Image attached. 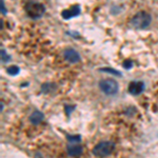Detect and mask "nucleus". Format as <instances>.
I'll return each instance as SVG.
<instances>
[{
  "label": "nucleus",
  "instance_id": "4",
  "mask_svg": "<svg viewBox=\"0 0 158 158\" xmlns=\"http://www.w3.org/2000/svg\"><path fill=\"white\" fill-rule=\"evenodd\" d=\"M99 88L106 95H115L118 92L119 85L116 80L114 79H102L99 82Z\"/></svg>",
  "mask_w": 158,
  "mask_h": 158
},
{
  "label": "nucleus",
  "instance_id": "7",
  "mask_svg": "<svg viewBox=\"0 0 158 158\" xmlns=\"http://www.w3.org/2000/svg\"><path fill=\"white\" fill-rule=\"evenodd\" d=\"M67 152L71 157H79L83 152V149L79 144H70L67 148Z\"/></svg>",
  "mask_w": 158,
  "mask_h": 158
},
{
  "label": "nucleus",
  "instance_id": "5",
  "mask_svg": "<svg viewBox=\"0 0 158 158\" xmlns=\"http://www.w3.org/2000/svg\"><path fill=\"white\" fill-rule=\"evenodd\" d=\"M144 90V83L142 81H131L129 83V93L134 96L141 94Z\"/></svg>",
  "mask_w": 158,
  "mask_h": 158
},
{
  "label": "nucleus",
  "instance_id": "2",
  "mask_svg": "<svg viewBox=\"0 0 158 158\" xmlns=\"http://www.w3.org/2000/svg\"><path fill=\"white\" fill-rule=\"evenodd\" d=\"M115 144L112 141H100L93 149V154L97 157H106L113 153Z\"/></svg>",
  "mask_w": 158,
  "mask_h": 158
},
{
  "label": "nucleus",
  "instance_id": "3",
  "mask_svg": "<svg viewBox=\"0 0 158 158\" xmlns=\"http://www.w3.org/2000/svg\"><path fill=\"white\" fill-rule=\"evenodd\" d=\"M44 11H45L44 6L39 3V2L30 1L25 4V12H27V14L33 19L40 18V17L44 14Z\"/></svg>",
  "mask_w": 158,
  "mask_h": 158
},
{
  "label": "nucleus",
  "instance_id": "14",
  "mask_svg": "<svg viewBox=\"0 0 158 158\" xmlns=\"http://www.w3.org/2000/svg\"><path fill=\"white\" fill-rule=\"evenodd\" d=\"M123 67L126 68V69H130V68H132V61L127 60L126 62H123Z\"/></svg>",
  "mask_w": 158,
  "mask_h": 158
},
{
  "label": "nucleus",
  "instance_id": "10",
  "mask_svg": "<svg viewBox=\"0 0 158 158\" xmlns=\"http://www.w3.org/2000/svg\"><path fill=\"white\" fill-rule=\"evenodd\" d=\"M67 138L68 140L70 142H79V141H81V136L80 135H68L67 136Z\"/></svg>",
  "mask_w": 158,
  "mask_h": 158
},
{
  "label": "nucleus",
  "instance_id": "8",
  "mask_svg": "<svg viewBox=\"0 0 158 158\" xmlns=\"http://www.w3.org/2000/svg\"><path fill=\"white\" fill-rule=\"evenodd\" d=\"M79 14H80V7H79L78 6H74L71 7V9L63 11L62 12V17L64 19H70V18H72V17L77 16V15H79Z\"/></svg>",
  "mask_w": 158,
  "mask_h": 158
},
{
  "label": "nucleus",
  "instance_id": "12",
  "mask_svg": "<svg viewBox=\"0 0 158 158\" xmlns=\"http://www.w3.org/2000/svg\"><path fill=\"white\" fill-rule=\"evenodd\" d=\"M100 71H102V72H109V73H112V74H115V75H118V76L121 75V74L117 72L116 70H112V69H101Z\"/></svg>",
  "mask_w": 158,
  "mask_h": 158
},
{
  "label": "nucleus",
  "instance_id": "6",
  "mask_svg": "<svg viewBox=\"0 0 158 158\" xmlns=\"http://www.w3.org/2000/svg\"><path fill=\"white\" fill-rule=\"evenodd\" d=\"M63 56H64V59L71 63H76L80 60V55L78 54L77 51L70 48L63 51Z\"/></svg>",
  "mask_w": 158,
  "mask_h": 158
},
{
  "label": "nucleus",
  "instance_id": "9",
  "mask_svg": "<svg viewBox=\"0 0 158 158\" xmlns=\"http://www.w3.org/2000/svg\"><path fill=\"white\" fill-rule=\"evenodd\" d=\"M43 119H44V115H43V113H41L40 111L33 112L30 116V122L32 124H35V126H37V124H39L41 121H43Z\"/></svg>",
  "mask_w": 158,
  "mask_h": 158
},
{
  "label": "nucleus",
  "instance_id": "11",
  "mask_svg": "<svg viewBox=\"0 0 158 158\" xmlns=\"http://www.w3.org/2000/svg\"><path fill=\"white\" fill-rule=\"evenodd\" d=\"M7 73L10 75H17L19 73V68L16 67V65H13V67H10L7 69Z\"/></svg>",
  "mask_w": 158,
  "mask_h": 158
},
{
  "label": "nucleus",
  "instance_id": "1",
  "mask_svg": "<svg viewBox=\"0 0 158 158\" xmlns=\"http://www.w3.org/2000/svg\"><path fill=\"white\" fill-rule=\"evenodd\" d=\"M152 21V17L149 13L142 11L137 13L136 15L132 18L131 20V25L134 27V29L137 30H144L147 29L150 25Z\"/></svg>",
  "mask_w": 158,
  "mask_h": 158
},
{
  "label": "nucleus",
  "instance_id": "13",
  "mask_svg": "<svg viewBox=\"0 0 158 158\" xmlns=\"http://www.w3.org/2000/svg\"><path fill=\"white\" fill-rule=\"evenodd\" d=\"M1 58H2V61H4V62H6V61H7V60H10V56H7L6 55V53L4 52L3 50L1 51Z\"/></svg>",
  "mask_w": 158,
  "mask_h": 158
}]
</instances>
